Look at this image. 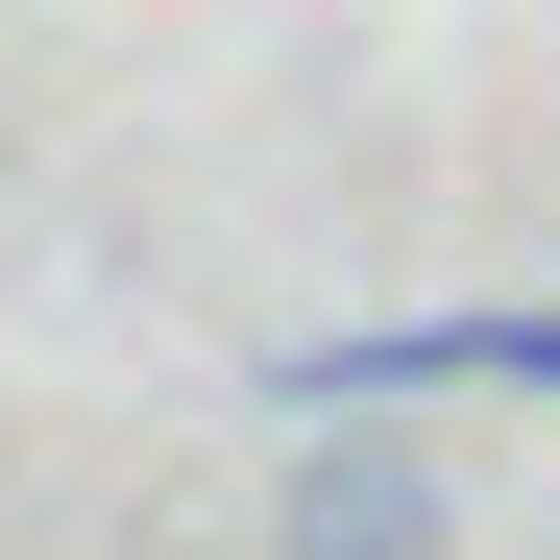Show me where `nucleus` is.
Listing matches in <instances>:
<instances>
[{"instance_id":"obj_2","label":"nucleus","mask_w":560,"mask_h":560,"mask_svg":"<svg viewBox=\"0 0 560 560\" xmlns=\"http://www.w3.org/2000/svg\"><path fill=\"white\" fill-rule=\"evenodd\" d=\"M268 560H463V488L390 463L365 415H293V463H268Z\"/></svg>"},{"instance_id":"obj_1","label":"nucleus","mask_w":560,"mask_h":560,"mask_svg":"<svg viewBox=\"0 0 560 560\" xmlns=\"http://www.w3.org/2000/svg\"><path fill=\"white\" fill-rule=\"evenodd\" d=\"M415 390L560 415V317H365V341H293V365H268V415H415Z\"/></svg>"}]
</instances>
